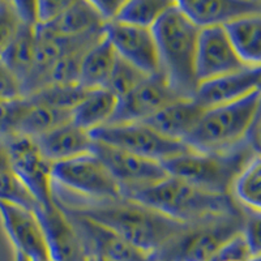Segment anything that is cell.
<instances>
[{"instance_id":"cell-22","label":"cell","mask_w":261,"mask_h":261,"mask_svg":"<svg viewBox=\"0 0 261 261\" xmlns=\"http://www.w3.org/2000/svg\"><path fill=\"white\" fill-rule=\"evenodd\" d=\"M105 27L106 24L89 0H72L64 12L53 24L47 25L51 32L64 38H77L103 32Z\"/></svg>"},{"instance_id":"cell-29","label":"cell","mask_w":261,"mask_h":261,"mask_svg":"<svg viewBox=\"0 0 261 261\" xmlns=\"http://www.w3.org/2000/svg\"><path fill=\"white\" fill-rule=\"evenodd\" d=\"M88 90L79 84H50L29 95V99L59 110L72 111L77 106Z\"/></svg>"},{"instance_id":"cell-7","label":"cell","mask_w":261,"mask_h":261,"mask_svg":"<svg viewBox=\"0 0 261 261\" xmlns=\"http://www.w3.org/2000/svg\"><path fill=\"white\" fill-rule=\"evenodd\" d=\"M55 186L89 201H109L124 197L110 171L93 153L53 163Z\"/></svg>"},{"instance_id":"cell-3","label":"cell","mask_w":261,"mask_h":261,"mask_svg":"<svg viewBox=\"0 0 261 261\" xmlns=\"http://www.w3.org/2000/svg\"><path fill=\"white\" fill-rule=\"evenodd\" d=\"M128 199L136 200L187 225L242 211L231 195L209 192L170 175L150 187L132 193Z\"/></svg>"},{"instance_id":"cell-10","label":"cell","mask_w":261,"mask_h":261,"mask_svg":"<svg viewBox=\"0 0 261 261\" xmlns=\"http://www.w3.org/2000/svg\"><path fill=\"white\" fill-rule=\"evenodd\" d=\"M92 153L103 163L123 188L124 197L150 187L169 176L162 163L139 157L115 146L94 141Z\"/></svg>"},{"instance_id":"cell-27","label":"cell","mask_w":261,"mask_h":261,"mask_svg":"<svg viewBox=\"0 0 261 261\" xmlns=\"http://www.w3.org/2000/svg\"><path fill=\"white\" fill-rule=\"evenodd\" d=\"M68 122H71V111L59 110L47 105L30 101V106L21 120L17 135L36 139Z\"/></svg>"},{"instance_id":"cell-18","label":"cell","mask_w":261,"mask_h":261,"mask_svg":"<svg viewBox=\"0 0 261 261\" xmlns=\"http://www.w3.org/2000/svg\"><path fill=\"white\" fill-rule=\"evenodd\" d=\"M258 89H261V68H247L200 84L193 98L208 109L231 103Z\"/></svg>"},{"instance_id":"cell-16","label":"cell","mask_w":261,"mask_h":261,"mask_svg":"<svg viewBox=\"0 0 261 261\" xmlns=\"http://www.w3.org/2000/svg\"><path fill=\"white\" fill-rule=\"evenodd\" d=\"M48 247L50 261H86L90 258L80 237L57 202L36 212Z\"/></svg>"},{"instance_id":"cell-30","label":"cell","mask_w":261,"mask_h":261,"mask_svg":"<svg viewBox=\"0 0 261 261\" xmlns=\"http://www.w3.org/2000/svg\"><path fill=\"white\" fill-rule=\"evenodd\" d=\"M0 202L16 205L34 213L39 208L37 200L33 197L27 186L18 179L12 169L0 171Z\"/></svg>"},{"instance_id":"cell-1","label":"cell","mask_w":261,"mask_h":261,"mask_svg":"<svg viewBox=\"0 0 261 261\" xmlns=\"http://www.w3.org/2000/svg\"><path fill=\"white\" fill-rule=\"evenodd\" d=\"M54 199L62 208L110 228L149 256L158 252L190 226L128 197L89 201L54 184Z\"/></svg>"},{"instance_id":"cell-9","label":"cell","mask_w":261,"mask_h":261,"mask_svg":"<svg viewBox=\"0 0 261 261\" xmlns=\"http://www.w3.org/2000/svg\"><path fill=\"white\" fill-rule=\"evenodd\" d=\"M11 169L18 176L37 200L41 208H50L55 204L54 180L51 174L53 163L42 154L34 139L15 135L4 140Z\"/></svg>"},{"instance_id":"cell-28","label":"cell","mask_w":261,"mask_h":261,"mask_svg":"<svg viewBox=\"0 0 261 261\" xmlns=\"http://www.w3.org/2000/svg\"><path fill=\"white\" fill-rule=\"evenodd\" d=\"M172 4L174 2H167V0L124 2L115 21L132 27L151 29Z\"/></svg>"},{"instance_id":"cell-32","label":"cell","mask_w":261,"mask_h":261,"mask_svg":"<svg viewBox=\"0 0 261 261\" xmlns=\"http://www.w3.org/2000/svg\"><path fill=\"white\" fill-rule=\"evenodd\" d=\"M30 106L28 97H20L9 101H0V140L17 135L22 118Z\"/></svg>"},{"instance_id":"cell-43","label":"cell","mask_w":261,"mask_h":261,"mask_svg":"<svg viewBox=\"0 0 261 261\" xmlns=\"http://www.w3.org/2000/svg\"><path fill=\"white\" fill-rule=\"evenodd\" d=\"M97 261H111V260H106V258H97Z\"/></svg>"},{"instance_id":"cell-42","label":"cell","mask_w":261,"mask_h":261,"mask_svg":"<svg viewBox=\"0 0 261 261\" xmlns=\"http://www.w3.org/2000/svg\"><path fill=\"white\" fill-rule=\"evenodd\" d=\"M86 261H97V258H95V257H90V258H88V260H86Z\"/></svg>"},{"instance_id":"cell-23","label":"cell","mask_w":261,"mask_h":261,"mask_svg":"<svg viewBox=\"0 0 261 261\" xmlns=\"http://www.w3.org/2000/svg\"><path fill=\"white\" fill-rule=\"evenodd\" d=\"M118 55L106 37L85 51L80 63L79 85L84 89L105 88L114 69Z\"/></svg>"},{"instance_id":"cell-31","label":"cell","mask_w":261,"mask_h":261,"mask_svg":"<svg viewBox=\"0 0 261 261\" xmlns=\"http://www.w3.org/2000/svg\"><path fill=\"white\" fill-rule=\"evenodd\" d=\"M148 76H150V74H146L145 72L135 67L134 64H130L127 60L118 57L105 89L113 93L119 99V98L124 97L125 94L132 92Z\"/></svg>"},{"instance_id":"cell-38","label":"cell","mask_w":261,"mask_h":261,"mask_svg":"<svg viewBox=\"0 0 261 261\" xmlns=\"http://www.w3.org/2000/svg\"><path fill=\"white\" fill-rule=\"evenodd\" d=\"M92 4L105 24H110L118 17L124 0H94Z\"/></svg>"},{"instance_id":"cell-40","label":"cell","mask_w":261,"mask_h":261,"mask_svg":"<svg viewBox=\"0 0 261 261\" xmlns=\"http://www.w3.org/2000/svg\"><path fill=\"white\" fill-rule=\"evenodd\" d=\"M7 169H11L8 153H7V148L4 141L0 140V171H4V170Z\"/></svg>"},{"instance_id":"cell-25","label":"cell","mask_w":261,"mask_h":261,"mask_svg":"<svg viewBox=\"0 0 261 261\" xmlns=\"http://www.w3.org/2000/svg\"><path fill=\"white\" fill-rule=\"evenodd\" d=\"M36 27L22 22L15 39L7 47L0 60L20 81L22 95L24 88L32 74L36 58Z\"/></svg>"},{"instance_id":"cell-11","label":"cell","mask_w":261,"mask_h":261,"mask_svg":"<svg viewBox=\"0 0 261 261\" xmlns=\"http://www.w3.org/2000/svg\"><path fill=\"white\" fill-rule=\"evenodd\" d=\"M179 98L181 97L172 89L162 72L150 74L132 92L119 98L116 111L109 124L143 123Z\"/></svg>"},{"instance_id":"cell-8","label":"cell","mask_w":261,"mask_h":261,"mask_svg":"<svg viewBox=\"0 0 261 261\" xmlns=\"http://www.w3.org/2000/svg\"><path fill=\"white\" fill-rule=\"evenodd\" d=\"M94 141L163 163L191 151L190 145L158 134L145 123L106 124L90 132Z\"/></svg>"},{"instance_id":"cell-12","label":"cell","mask_w":261,"mask_h":261,"mask_svg":"<svg viewBox=\"0 0 261 261\" xmlns=\"http://www.w3.org/2000/svg\"><path fill=\"white\" fill-rule=\"evenodd\" d=\"M223 27L200 29L196 51V79L202 84L247 69Z\"/></svg>"},{"instance_id":"cell-4","label":"cell","mask_w":261,"mask_h":261,"mask_svg":"<svg viewBox=\"0 0 261 261\" xmlns=\"http://www.w3.org/2000/svg\"><path fill=\"white\" fill-rule=\"evenodd\" d=\"M261 113V89L220 106L205 109L199 124L184 143L192 150L222 153L249 141Z\"/></svg>"},{"instance_id":"cell-14","label":"cell","mask_w":261,"mask_h":261,"mask_svg":"<svg viewBox=\"0 0 261 261\" xmlns=\"http://www.w3.org/2000/svg\"><path fill=\"white\" fill-rule=\"evenodd\" d=\"M105 37L119 58L127 60L146 74L161 72L157 43L151 29L113 21L105 27Z\"/></svg>"},{"instance_id":"cell-35","label":"cell","mask_w":261,"mask_h":261,"mask_svg":"<svg viewBox=\"0 0 261 261\" xmlns=\"http://www.w3.org/2000/svg\"><path fill=\"white\" fill-rule=\"evenodd\" d=\"M72 0H45L37 2V25L47 27L53 24L67 7L71 4Z\"/></svg>"},{"instance_id":"cell-41","label":"cell","mask_w":261,"mask_h":261,"mask_svg":"<svg viewBox=\"0 0 261 261\" xmlns=\"http://www.w3.org/2000/svg\"><path fill=\"white\" fill-rule=\"evenodd\" d=\"M16 261H30V260L28 257H25L24 255H21V253L16 252Z\"/></svg>"},{"instance_id":"cell-21","label":"cell","mask_w":261,"mask_h":261,"mask_svg":"<svg viewBox=\"0 0 261 261\" xmlns=\"http://www.w3.org/2000/svg\"><path fill=\"white\" fill-rule=\"evenodd\" d=\"M118 98L105 88L86 92L79 105L71 111V122L92 132L109 124L118 107Z\"/></svg>"},{"instance_id":"cell-34","label":"cell","mask_w":261,"mask_h":261,"mask_svg":"<svg viewBox=\"0 0 261 261\" xmlns=\"http://www.w3.org/2000/svg\"><path fill=\"white\" fill-rule=\"evenodd\" d=\"M252 253L249 251L243 232L218 251L209 261H249Z\"/></svg>"},{"instance_id":"cell-6","label":"cell","mask_w":261,"mask_h":261,"mask_svg":"<svg viewBox=\"0 0 261 261\" xmlns=\"http://www.w3.org/2000/svg\"><path fill=\"white\" fill-rule=\"evenodd\" d=\"M246 213L225 214L192 223L150 256L151 261H209L222 247L243 232Z\"/></svg>"},{"instance_id":"cell-17","label":"cell","mask_w":261,"mask_h":261,"mask_svg":"<svg viewBox=\"0 0 261 261\" xmlns=\"http://www.w3.org/2000/svg\"><path fill=\"white\" fill-rule=\"evenodd\" d=\"M178 6L200 29L261 13V0H186Z\"/></svg>"},{"instance_id":"cell-24","label":"cell","mask_w":261,"mask_h":261,"mask_svg":"<svg viewBox=\"0 0 261 261\" xmlns=\"http://www.w3.org/2000/svg\"><path fill=\"white\" fill-rule=\"evenodd\" d=\"M238 57L248 68H261V13L225 25Z\"/></svg>"},{"instance_id":"cell-33","label":"cell","mask_w":261,"mask_h":261,"mask_svg":"<svg viewBox=\"0 0 261 261\" xmlns=\"http://www.w3.org/2000/svg\"><path fill=\"white\" fill-rule=\"evenodd\" d=\"M22 21L13 2H0V57L15 39Z\"/></svg>"},{"instance_id":"cell-2","label":"cell","mask_w":261,"mask_h":261,"mask_svg":"<svg viewBox=\"0 0 261 261\" xmlns=\"http://www.w3.org/2000/svg\"><path fill=\"white\" fill-rule=\"evenodd\" d=\"M158 48L161 72L181 98H193L197 90L196 51L200 28L179 8L178 2L151 28Z\"/></svg>"},{"instance_id":"cell-20","label":"cell","mask_w":261,"mask_h":261,"mask_svg":"<svg viewBox=\"0 0 261 261\" xmlns=\"http://www.w3.org/2000/svg\"><path fill=\"white\" fill-rule=\"evenodd\" d=\"M39 150L51 163L90 154L94 140L90 132L72 122L59 125L47 134L34 139Z\"/></svg>"},{"instance_id":"cell-26","label":"cell","mask_w":261,"mask_h":261,"mask_svg":"<svg viewBox=\"0 0 261 261\" xmlns=\"http://www.w3.org/2000/svg\"><path fill=\"white\" fill-rule=\"evenodd\" d=\"M231 197L244 213L261 216V154L255 153L238 174Z\"/></svg>"},{"instance_id":"cell-19","label":"cell","mask_w":261,"mask_h":261,"mask_svg":"<svg viewBox=\"0 0 261 261\" xmlns=\"http://www.w3.org/2000/svg\"><path fill=\"white\" fill-rule=\"evenodd\" d=\"M204 111L205 107L195 98H179L143 123L169 139L186 141L199 124Z\"/></svg>"},{"instance_id":"cell-15","label":"cell","mask_w":261,"mask_h":261,"mask_svg":"<svg viewBox=\"0 0 261 261\" xmlns=\"http://www.w3.org/2000/svg\"><path fill=\"white\" fill-rule=\"evenodd\" d=\"M0 217L16 252L30 261H50L45 232L34 212L0 202Z\"/></svg>"},{"instance_id":"cell-5","label":"cell","mask_w":261,"mask_h":261,"mask_svg":"<svg viewBox=\"0 0 261 261\" xmlns=\"http://www.w3.org/2000/svg\"><path fill=\"white\" fill-rule=\"evenodd\" d=\"M255 154L251 144L222 153L191 150L162 163L170 176L186 180L201 190L220 195H231L238 174Z\"/></svg>"},{"instance_id":"cell-13","label":"cell","mask_w":261,"mask_h":261,"mask_svg":"<svg viewBox=\"0 0 261 261\" xmlns=\"http://www.w3.org/2000/svg\"><path fill=\"white\" fill-rule=\"evenodd\" d=\"M59 208L79 234L89 257L111 261H151L150 256L128 243L110 228L68 209Z\"/></svg>"},{"instance_id":"cell-39","label":"cell","mask_w":261,"mask_h":261,"mask_svg":"<svg viewBox=\"0 0 261 261\" xmlns=\"http://www.w3.org/2000/svg\"><path fill=\"white\" fill-rule=\"evenodd\" d=\"M249 144L255 150V153L261 154V113L258 115L257 120H256L255 125H253L251 135H249Z\"/></svg>"},{"instance_id":"cell-36","label":"cell","mask_w":261,"mask_h":261,"mask_svg":"<svg viewBox=\"0 0 261 261\" xmlns=\"http://www.w3.org/2000/svg\"><path fill=\"white\" fill-rule=\"evenodd\" d=\"M243 237L252 256L261 255V216L246 213Z\"/></svg>"},{"instance_id":"cell-37","label":"cell","mask_w":261,"mask_h":261,"mask_svg":"<svg viewBox=\"0 0 261 261\" xmlns=\"http://www.w3.org/2000/svg\"><path fill=\"white\" fill-rule=\"evenodd\" d=\"M20 97H24L20 81L0 60V101H9Z\"/></svg>"}]
</instances>
